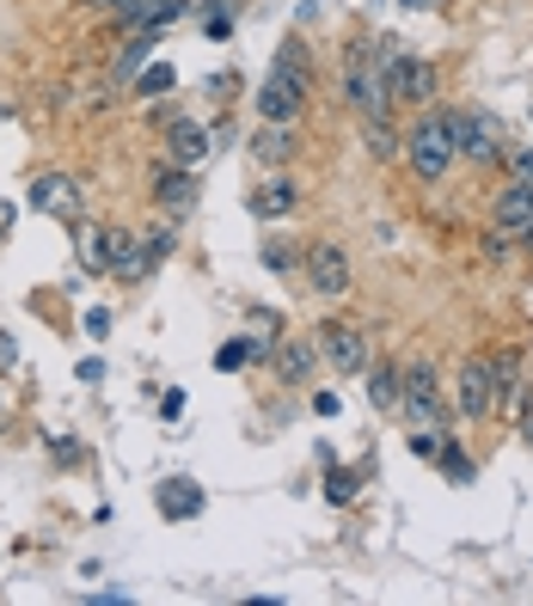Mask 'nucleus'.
Segmentation results:
<instances>
[{
  "instance_id": "f257e3e1",
  "label": "nucleus",
  "mask_w": 533,
  "mask_h": 606,
  "mask_svg": "<svg viewBox=\"0 0 533 606\" xmlns=\"http://www.w3.org/2000/svg\"><path fill=\"white\" fill-rule=\"evenodd\" d=\"M307 86H313V74H307V49L283 44L276 49V68H270L264 86H258V117H264V123H295L300 105H307Z\"/></svg>"
},
{
  "instance_id": "f03ea898",
  "label": "nucleus",
  "mask_w": 533,
  "mask_h": 606,
  "mask_svg": "<svg viewBox=\"0 0 533 606\" xmlns=\"http://www.w3.org/2000/svg\"><path fill=\"white\" fill-rule=\"evenodd\" d=\"M405 159L424 185H441L460 159V141H454V110H424L417 129L405 135Z\"/></svg>"
},
{
  "instance_id": "7ed1b4c3",
  "label": "nucleus",
  "mask_w": 533,
  "mask_h": 606,
  "mask_svg": "<svg viewBox=\"0 0 533 606\" xmlns=\"http://www.w3.org/2000/svg\"><path fill=\"white\" fill-rule=\"evenodd\" d=\"M399 411L411 417V429H448V404H441V387H436V368H429V361H411L405 368Z\"/></svg>"
},
{
  "instance_id": "20e7f679",
  "label": "nucleus",
  "mask_w": 533,
  "mask_h": 606,
  "mask_svg": "<svg viewBox=\"0 0 533 606\" xmlns=\"http://www.w3.org/2000/svg\"><path fill=\"white\" fill-rule=\"evenodd\" d=\"M344 98L362 110V117H387V105H392L387 80H380V62H375V49L368 44H362L356 56H350V68H344Z\"/></svg>"
},
{
  "instance_id": "39448f33",
  "label": "nucleus",
  "mask_w": 533,
  "mask_h": 606,
  "mask_svg": "<svg viewBox=\"0 0 533 606\" xmlns=\"http://www.w3.org/2000/svg\"><path fill=\"white\" fill-rule=\"evenodd\" d=\"M454 141H460V159H472V166H497L502 159V123L485 117V110H454Z\"/></svg>"
},
{
  "instance_id": "423d86ee",
  "label": "nucleus",
  "mask_w": 533,
  "mask_h": 606,
  "mask_svg": "<svg viewBox=\"0 0 533 606\" xmlns=\"http://www.w3.org/2000/svg\"><path fill=\"white\" fill-rule=\"evenodd\" d=\"M32 209H37V215H49V221H68V227H74L80 209H86V197H80L74 178H62V171H44V178L32 185Z\"/></svg>"
},
{
  "instance_id": "0eeeda50",
  "label": "nucleus",
  "mask_w": 533,
  "mask_h": 606,
  "mask_svg": "<svg viewBox=\"0 0 533 606\" xmlns=\"http://www.w3.org/2000/svg\"><path fill=\"white\" fill-rule=\"evenodd\" d=\"M460 417H466V423L497 417V380H490L485 356H472L466 368H460Z\"/></svg>"
},
{
  "instance_id": "6e6552de",
  "label": "nucleus",
  "mask_w": 533,
  "mask_h": 606,
  "mask_svg": "<svg viewBox=\"0 0 533 606\" xmlns=\"http://www.w3.org/2000/svg\"><path fill=\"white\" fill-rule=\"evenodd\" d=\"M319 361H331L337 373H362L368 368V337L356 325H319Z\"/></svg>"
},
{
  "instance_id": "1a4fd4ad",
  "label": "nucleus",
  "mask_w": 533,
  "mask_h": 606,
  "mask_svg": "<svg viewBox=\"0 0 533 606\" xmlns=\"http://www.w3.org/2000/svg\"><path fill=\"white\" fill-rule=\"evenodd\" d=\"M307 282H313V295H325V300H337L350 288V258L337 239H319V246L307 251Z\"/></svg>"
},
{
  "instance_id": "9d476101",
  "label": "nucleus",
  "mask_w": 533,
  "mask_h": 606,
  "mask_svg": "<svg viewBox=\"0 0 533 606\" xmlns=\"http://www.w3.org/2000/svg\"><path fill=\"white\" fill-rule=\"evenodd\" d=\"M209 154H215V141H209L203 123H190V117H173V123H166V159H173V166L197 171Z\"/></svg>"
},
{
  "instance_id": "9b49d317",
  "label": "nucleus",
  "mask_w": 533,
  "mask_h": 606,
  "mask_svg": "<svg viewBox=\"0 0 533 606\" xmlns=\"http://www.w3.org/2000/svg\"><path fill=\"white\" fill-rule=\"evenodd\" d=\"M436 93H441V68L424 62V56H405V62H399V80H392V98L429 110V105H436Z\"/></svg>"
},
{
  "instance_id": "f8f14e48",
  "label": "nucleus",
  "mask_w": 533,
  "mask_h": 606,
  "mask_svg": "<svg viewBox=\"0 0 533 606\" xmlns=\"http://www.w3.org/2000/svg\"><path fill=\"white\" fill-rule=\"evenodd\" d=\"M135 246L129 227H93V234H80V264L93 270V276H110V264Z\"/></svg>"
},
{
  "instance_id": "ddd939ff",
  "label": "nucleus",
  "mask_w": 533,
  "mask_h": 606,
  "mask_svg": "<svg viewBox=\"0 0 533 606\" xmlns=\"http://www.w3.org/2000/svg\"><path fill=\"white\" fill-rule=\"evenodd\" d=\"M154 202L159 209H173V215H185V209H197V171L185 166H154Z\"/></svg>"
},
{
  "instance_id": "4468645a",
  "label": "nucleus",
  "mask_w": 533,
  "mask_h": 606,
  "mask_svg": "<svg viewBox=\"0 0 533 606\" xmlns=\"http://www.w3.org/2000/svg\"><path fill=\"white\" fill-rule=\"evenodd\" d=\"M110 19H117L123 32H159L166 19H178V0H117Z\"/></svg>"
},
{
  "instance_id": "2eb2a0df",
  "label": "nucleus",
  "mask_w": 533,
  "mask_h": 606,
  "mask_svg": "<svg viewBox=\"0 0 533 606\" xmlns=\"http://www.w3.org/2000/svg\"><path fill=\"white\" fill-rule=\"evenodd\" d=\"M533 221V178H516V185H502L497 197V227L502 234H521Z\"/></svg>"
},
{
  "instance_id": "dca6fc26",
  "label": "nucleus",
  "mask_w": 533,
  "mask_h": 606,
  "mask_svg": "<svg viewBox=\"0 0 533 606\" xmlns=\"http://www.w3.org/2000/svg\"><path fill=\"white\" fill-rule=\"evenodd\" d=\"M295 202H300L295 178H270V185L251 190V215H258V221H283V215H295Z\"/></svg>"
},
{
  "instance_id": "f3484780",
  "label": "nucleus",
  "mask_w": 533,
  "mask_h": 606,
  "mask_svg": "<svg viewBox=\"0 0 533 606\" xmlns=\"http://www.w3.org/2000/svg\"><path fill=\"white\" fill-rule=\"evenodd\" d=\"M154 497H159V514H166V521H197V514H203V490L190 478H166Z\"/></svg>"
},
{
  "instance_id": "a211bd4d",
  "label": "nucleus",
  "mask_w": 533,
  "mask_h": 606,
  "mask_svg": "<svg viewBox=\"0 0 533 606\" xmlns=\"http://www.w3.org/2000/svg\"><path fill=\"white\" fill-rule=\"evenodd\" d=\"M159 32H129L123 56H117V68H110V86H135V74L147 68V56H154Z\"/></svg>"
},
{
  "instance_id": "6ab92c4d",
  "label": "nucleus",
  "mask_w": 533,
  "mask_h": 606,
  "mask_svg": "<svg viewBox=\"0 0 533 606\" xmlns=\"http://www.w3.org/2000/svg\"><path fill=\"white\" fill-rule=\"evenodd\" d=\"M276 368H283V380L307 387V380H313V368H319V343H307V337L283 343V349H276Z\"/></svg>"
},
{
  "instance_id": "aec40b11",
  "label": "nucleus",
  "mask_w": 533,
  "mask_h": 606,
  "mask_svg": "<svg viewBox=\"0 0 533 606\" xmlns=\"http://www.w3.org/2000/svg\"><path fill=\"white\" fill-rule=\"evenodd\" d=\"M251 154L264 159V166H283V159L295 154V123H264L251 135Z\"/></svg>"
},
{
  "instance_id": "412c9836",
  "label": "nucleus",
  "mask_w": 533,
  "mask_h": 606,
  "mask_svg": "<svg viewBox=\"0 0 533 606\" xmlns=\"http://www.w3.org/2000/svg\"><path fill=\"white\" fill-rule=\"evenodd\" d=\"M399 392H405V368H399V361H380V368L368 373V404H375V411H399Z\"/></svg>"
},
{
  "instance_id": "4be33fe9",
  "label": "nucleus",
  "mask_w": 533,
  "mask_h": 606,
  "mask_svg": "<svg viewBox=\"0 0 533 606\" xmlns=\"http://www.w3.org/2000/svg\"><path fill=\"white\" fill-rule=\"evenodd\" d=\"M362 129H368V154H375V159H392L399 147H405V141H399V129H392L387 117H362Z\"/></svg>"
},
{
  "instance_id": "5701e85b",
  "label": "nucleus",
  "mask_w": 533,
  "mask_h": 606,
  "mask_svg": "<svg viewBox=\"0 0 533 606\" xmlns=\"http://www.w3.org/2000/svg\"><path fill=\"white\" fill-rule=\"evenodd\" d=\"M173 68H166V62H154V68H142V74H135V93H142V98H159V93H173Z\"/></svg>"
},
{
  "instance_id": "b1692460",
  "label": "nucleus",
  "mask_w": 533,
  "mask_h": 606,
  "mask_svg": "<svg viewBox=\"0 0 533 606\" xmlns=\"http://www.w3.org/2000/svg\"><path fill=\"white\" fill-rule=\"evenodd\" d=\"M436 466L448 472V478H454V484H472V460L454 448V441H441V448H436Z\"/></svg>"
},
{
  "instance_id": "393cba45",
  "label": "nucleus",
  "mask_w": 533,
  "mask_h": 606,
  "mask_svg": "<svg viewBox=\"0 0 533 606\" xmlns=\"http://www.w3.org/2000/svg\"><path fill=\"white\" fill-rule=\"evenodd\" d=\"M490 380H497V399H502V387H516V380H521V356H516V349H497V356H490Z\"/></svg>"
},
{
  "instance_id": "a878e982",
  "label": "nucleus",
  "mask_w": 533,
  "mask_h": 606,
  "mask_svg": "<svg viewBox=\"0 0 533 606\" xmlns=\"http://www.w3.org/2000/svg\"><path fill=\"white\" fill-rule=\"evenodd\" d=\"M178 246V234L173 227H154V234H142V251H147V264H159V258H166V251Z\"/></svg>"
},
{
  "instance_id": "bb28decb",
  "label": "nucleus",
  "mask_w": 533,
  "mask_h": 606,
  "mask_svg": "<svg viewBox=\"0 0 533 606\" xmlns=\"http://www.w3.org/2000/svg\"><path fill=\"white\" fill-rule=\"evenodd\" d=\"M325 497H331V502H350V497H356V478H350V472H331Z\"/></svg>"
},
{
  "instance_id": "cd10ccee",
  "label": "nucleus",
  "mask_w": 533,
  "mask_h": 606,
  "mask_svg": "<svg viewBox=\"0 0 533 606\" xmlns=\"http://www.w3.org/2000/svg\"><path fill=\"white\" fill-rule=\"evenodd\" d=\"M264 264L276 270V276H288V270H295V251H288V246H264Z\"/></svg>"
},
{
  "instance_id": "c85d7f7f",
  "label": "nucleus",
  "mask_w": 533,
  "mask_h": 606,
  "mask_svg": "<svg viewBox=\"0 0 533 606\" xmlns=\"http://www.w3.org/2000/svg\"><path fill=\"white\" fill-rule=\"evenodd\" d=\"M509 239H516V234H502V227H497V234H485V258H490V264L509 258Z\"/></svg>"
},
{
  "instance_id": "c756f323",
  "label": "nucleus",
  "mask_w": 533,
  "mask_h": 606,
  "mask_svg": "<svg viewBox=\"0 0 533 606\" xmlns=\"http://www.w3.org/2000/svg\"><path fill=\"white\" fill-rule=\"evenodd\" d=\"M74 373H80V380H86V387H93V380H105V361H98V356H86Z\"/></svg>"
},
{
  "instance_id": "7c9ffc66",
  "label": "nucleus",
  "mask_w": 533,
  "mask_h": 606,
  "mask_svg": "<svg viewBox=\"0 0 533 606\" xmlns=\"http://www.w3.org/2000/svg\"><path fill=\"white\" fill-rule=\"evenodd\" d=\"M86 331H93V337H105V331H110V312L93 307V312H86Z\"/></svg>"
},
{
  "instance_id": "2f4dec72",
  "label": "nucleus",
  "mask_w": 533,
  "mask_h": 606,
  "mask_svg": "<svg viewBox=\"0 0 533 606\" xmlns=\"http://www.w3.org/2000/svg\"><path fill=\"white\" fill-rule=\"evenodd\" d=\"M13 361H19V343H13V337H7V331H0V373L13 368Z\"/></svg>"
},
{
  "instance_id": "473e14b6",
  "label": "nucleus",
  "mask_w": 533,
  "mask_h": 606,
  "mask_svg": "<svg viewBox=\"0 0 533 606\" xmlns=\"http://www.w3.org/2000/svg\"><path fill=\"white\" fill-rule=\"evenodd\" d=\"M13 221H19V209H13V202H0V239L13 234Z\"/></svg>"
},
{
  "instance_id": "72a5a7b5",
  "label": "nucleus",
  "mask_w": 533,
  "mask_h": 606,
  "mask_svg": "<svg viewBox=\"0 0 533 606\" xmlns=\"http://www.w3.org/2000/svg\"><path fill=\"white\" fill-rule=\"evenodd\" d=\"M516 178H533V154H516Z\"/></svg>"
},
{
  "instance_id": "f704fd0d",
  "label": "nucleus",
  "mask_w": 533,
  "mask_h": 606,
  "mask_svg": "<svg viewBox=\"0 0 533 606\" xmlns=\"http://www.w3.org/2000/svg\"><path fill=\"white\" fill-rule=\"evenodd\" d=\"M516 239H521V251H528V258H533V221H528V227H521Z\"/></svg>"
},
{
  "instance_id": "c9c22d12",
  "label": "nucleus",
  "mask_w": 533,
  "mask_h": 606,
  "mask_svg": "<svg viewBox=\"0 0 533 606\" xmlns=\"http://www.w3.org/2000/svg\"><path fill=\"white\" fill-rule=\"evenodd\" d=\"M86 7H93V13H110V7H117V0H86Z\"/></svg>"
},
{
  "instance_id": "e433bc0d",
  "label": "nucleus",
  "mask_w": 533,
  "mask_h": 606,
  "mask_svg": "<svg viewBox=\"0 0 533 606\" xmlns=\"http://www.w3.org/2000/svg\"><path fill=\"white\" fill-rule=\"evenodd\" d=\"M521 436H528V441H533V417H528V429H521Z\"/></svg>"
},
{
  "instance_id": "4c0bfd02",
  "label": "nucleus",
  "mask_w": 533,
  "mask_h": 606,
  "mask_svg": "<svg viewBox=\"0 0 533 606\" xmlns=\"http://www.w3.org/2000/svg\"><path fill=\"white\" fill-rule=\"evenodd\" d=\"M411 7H429V0H411Z\"/></svg>"
}]
</instances>
